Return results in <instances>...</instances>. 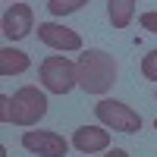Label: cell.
<instances>
[{
    "label": "cell",
    "mask_w": 157,
    "mask_h": 157,
    "mask_svg": "<svg viewBox=\"0 0 157 157\" xmlns=\"http://www.w3.org/2000/svg\"><path fill=\"white\" fill-rule=\"evenodd\" d=\"M75 69H78V88L88 94H107L116 82V72H120L116 60L104 50H82Z\"/></svg>",
    "instance_id": "cell-1"
},
{
    "label": "cell",
    "mask_w": 157,
    "mask_h": 157,
    "mask_svg": "<svg viewBox=\"0 0 157 157\" xmlns=\"http://www.w3.org/2000/svg\"><path fill=\"white\" fill-rule=\"evenodd\" d=\"M47 113V94L38 91L35 85H22L10 98V123L16 126H35Z\"/></svg>",
    "instance_id": "cell-2"
},
{
    "label": "cell",
    "mask_w": 157,
    "mask_h": 157,
    "mask_svg": "<svg viewBox=\"0 0 157 157\" xmlns=\"http://www.w3.org/2000/svg\"><path fill=\"white\" fill-rule=\"evenodd\" d=\"M38 75H41L44 91H50V94H69V91L78 85V69H75V63H69L63 54L47 57V60L41 63V69H38Z\"/></svg>",
    "instance_id": "cell-3"
},
{
    "label": "cell",
    "mask_w": 157,
    "mask_h": 157,
    "mask_svg": "<svg viewBox=\"0 0 157 157\" xmlns=\"http://www.w3.org/2000/svg\"><path fill=\"white\" fill-rule=\"evenodd\" d=\"M94 116H98V123L104 129H116V132H138L141 129V116L129 107V104L123 101H110V98H104L94 104Z\"/></svg>",
    "instance_id": "cell-4"
},
{
    "label": "cell",
    "mask_w": 157,
    "mask_h": 157,
    "mask_svg": "<svg viewBox=\"0 0 157 157\" xmlns=\"http://www.w3.org/2000/svg\"><path fill=\"white\" fill-rule=\"evenodd\" d=\"M22 148L32 151L35 157H63L69 151V141L57 132H47V129H29L22 135Z\"/></svg>",
    "instance_id": "cell-5"
},
{
    "label": "cell",
    "mask_w": 157,
    "mask_h": 157,
    "mask_svg": "<svg viewBox=\"0 0 157 157\" xmlns=\"http://www.w3.org/2000/svg\"><path fill=\"white\" fill-rule=\"evenodd\" d=\"M35 29V13L29 3H13L6 13H3V38L6 41H22L29 38Z\"/></svg>",
    "instance_id": "cell-6"
},
{
    "label": "cell",
    "mask_w": 157,
    "mask_h": 157,
    "mask_svg": "<svg viewBox=\"0 0 157 157\" xmlns=\"http://www.w3.org/2000/svg\"><path fill=\"white\" fill-rule=\"evenodd\" d=\"M38 38H41V44L54 47V50H82V35L66 29V25H57V22H41Z\"/></svg>",
    "instance_id": "cell-7"
},
{
    "label": "cell",
    "mask_w": 157,
    "mask_h": 157,
    "mask_svg": "<svg viewBox=\"0 0 157 157\" xmlns=\"http://www.w3.org/2000/svg\"><path fill=\"white\" fill-rule=\"evenodd\" d=\"M72 148L78 154H98L110 148V132L101 126H78L72 132Z\"/></svg>",
    "instance_id": "cell-8"
},
{
    "label": "cell",
    "mask_w": 157,
    "mask_h": 157,
    "mask_svg": "<svg viewBox=\"0 0 157 157\" xmlns=\"http://www.w3.org/2000/svg\"><path fill=\"white\" fill-rule=\"evenodd\" d=\"M29 66H32V60H29L25 50H19V47H3V50H0V75H3V78L19 75Z\"/></svg>",
    "instance_id": "cell-9"
},
{
    "label": "cell",
    "mask_w": 157,
    "mask_h": 157,
    "mask_svg": "<svg viewBox=\"0 0 157 157\" xmlns=\"http://www.w3.org/2000/svg\"><path fill=\"white\" fill-rule=\"evenodd\" d=\"M107 16L113 29H126L135 19V0H107Z\"/></svg>",
    "instance_id": "cell-10"
},
{
    "label": "cell",
    "mask_w": 157,
    "mask_h": 157,
    "mask_svg": "<svg viewBox=\"0 0 157 157\" xmlns=\"http://www.w3.org/2000/svg\"><path fill=\"white\" fill-rule=\"evenodd\" d=\"M85 3L88 0H47V10H50V16H69V13L82 10Z\"/></svg>",
    "instance_id": "cell-11"
},
{
    "label": "cell",
    "mask_w": 157,
    "mask_h": 157,
    "mask_svg": "<svg viewBox=\"0 0 157 157\" xmlns=\"http://www.w3.org/2000/svg\"><path fill=\"white\" fill-rule=\"evenodd\" d=\"M141 75L157 82V50H148L145 54V60H141Z\"/></svg>",
    "instance_id": "cell-12"
},
{
    "label": "cell",
    "mask_w": 157,
    "mask_h": 157,
    "mask_svg": "<svg viewBox=\"0 0 157 157\" xmlns=\"http://www.w3.org/2000/svg\"><path fill=\"white\" fill-rule=\"evenodd\" d=\"M141 29H148V32H154L157 35V13H141Z\"/></svg>",
    "instance_id": "cell-13"
},
{
    "label": "cell",
    "mask_w": 157,
    "mask_h": 157,
    "mask_svg": "<svg viewBox=\"0 0 157 157\" xmlns=\"http://www.w3.org/2000/svg\"><path fill=\"white\" fill-rule=\"evenodd\" d=\"M0 120H3V123H10V94H3V98H0Z\"/></svg>",
    "instance_id": "cell-14"
},
{
    "label": "cell",
    "mask_w": 157,
    "mask_h": 157,
    "mask_svg": "<svg viewBox=\"0 0 157 157\" xmlns=\"http://www.w3.org/2000/svg\"><path fill=\"white\" fill-rule=\"evenodd\" d=\"M104 157H129V151H123V148H113L110 154H104Z\"/></svg>",
    "instance_id": "cell-15"
},
{
    "label": "cell",
    "mask_w": 157,
    "mask_h": 157,
    "mask_svg": "<svg viewBox=\"0 0 157 157\" xmlns=\"http://www.w3.org/2000/svg\"><path fill=\"white\" fill-rule=\"evenodd\" d=\"M154 129H157V120H154Z\"/></svg>",
    "instance_id": "cell-16"
}]
</instances>
